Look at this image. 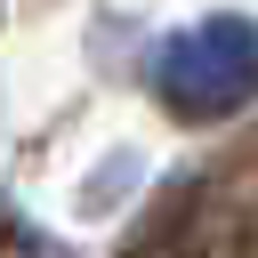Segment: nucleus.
<instances>
[{
    "label": "nucleus",
    "instance_id": "obj_2",
    "mask_svg": "<svg viewBox=\"0 0 258 258\" xmlns=\"http://www.w3.org/2000/svg\"><path fill=\"white\" fill-rule=\"evenodd\" d=\"M137 177H145V153H137V145H113V153H105V161H97V169L73 185V218L105 226V218L129 202V185H137Z\"/></svg>",
    "mask_w": 258,
    "mask_h": 258
},
{
    "label": "nucleus",
    "instance_id": "obj_1",
    "mask_svg": "<svg viewBox=\"0 0 258 258\" xmlns=\"http://www.w3.org/2000/svg\"><path fill=\"white\" fill-rule=\"evenodd\" d=\"M153 89H161V105L185 113V121H218V113L250 105V97H258V24L234 16V8L177 24V32L153 48Z\"/></svg>",
    "mask_w": 258,
    "mask_h": 258
}]
</instances>
